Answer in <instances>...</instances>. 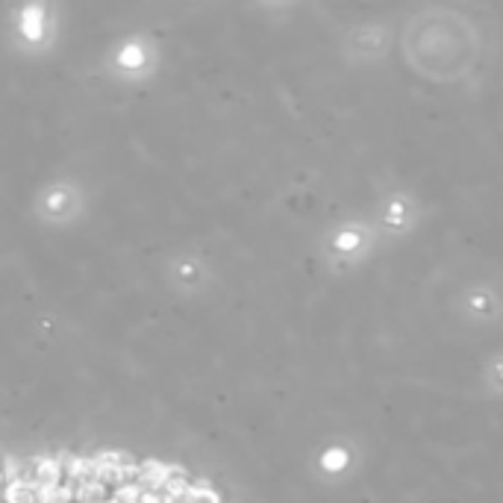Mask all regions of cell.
<instances>
[{
	"label": "cell",
	"mask_w": 503,
	"mask_h": 503,
	"mask_svg": "<svg viewBox=\"0 0 503 503\" xmlns=\"http://www.w3.org/2000/svg\"><path fill=\"white\" fill-rule=\"evenodd\" d=\"M106 494V486L101 480H88L74 489V503H101Z\"/></svg>",
	"instance_id": "obj_5"
},
{
	"label": "cell",
	"mask_w": 503,
	"mask_h": 503,
	"mask_svg": "<svg viewBox=\"0 0 503 503\" xmlns=\"http://www.w3.org/2000/svg\"><path fill=\"white\" fill-rule=\"evenodd\" d=\"M168 477H171V468L156 462V459H148V462H141L138 465V477H136V486L141 492H162L165 483H168Z\"/></svg>",
	"instance_id": "obj_1"
},
{
	"label": "cell",
	"mask_w": 503,
	"mask_h": 503,
	"mask_svg": "<svg viewBox=\"0 0 503 503\" xmlns=\"http://www.w3.org/2000/svg\"><path fill=\"white\" fill-rule=\"evenodd\" d=\"M24 33H27L30 39H39V33H41V9H30L27 15H24Z\"/></svg>",
	"instance_id": "obj_9"
},
{
	"label": "cell",
	"mask_w": 503,
	"mask_h": 503,
	"mask_svg": "<svg viewBox=\"0 0 503 503\" xmlns=\"http://www.w3.org/2000/svg\"><path fill=\"white\" fill-rule=\"evenodd\" d=\"M59 480H62V465H59L56 459L39 457V459H36V471H33V486H36V492H39V489H54V486H59Z\"/></svg>",
	"instance_id": "obj_2"
},
{
	"label": "cell",
	"mask_w": 503,
	"mask_h": 503,
	"mask_svg": "<svg viewBox=\"0 0 503 503\" xmlns=\"http://www.w3.org/2000/svg\"><path fill=\"white\" fill-rule=\"evenodd\" d=\"M62 474L71 477L74 483H88V480H98V471H94V462L91 459H83V457H68L65 465H62Z\"/></svg>",
	"instance_id": "obj_3"
},
{
	"label": "cell",
	"mask_w": 503,
	"mask_h": 503,
	"mask_svg": "<svg viewBox=\"0 0 503 503\" xmlns=\"http://www.w3.org/2000/svg\"><path fill=\"white\" fill-rule=\"evenodd\" d=\"M0 480H4V471H0Z\"/></svg>",
	"instance_id": "obj_12"
},
{
	"label": "cell",
	"mask_w": 503,
	"mask_h": 503,
	"mask_svg": "<svg viewBox=\"0 0 503 503\" xmlns=\"http://www.w3.org/2000/svg\"><path fill=\"white\" fill-rule=\"evenodd\" d=\"M39 503H74V489L71 486L39 489Z\"/></svg>",
	"instance_id": "obj_6"
},
{
	"label": "cell",
	"mask_w": 503,
	"mask_h": 503,
	"mask_svg": "<svg viewBox=\"0 0 503 503\" xmlns=\"http://www.w3.org/2000/svg\"><path fill=\"white\" fill-rule=\"evenodd\" d=\"M101 503H118V500H115V497H103Z\"/></svg>",
	"instance_id": "obj_11"
},
{
	"label": "cell",
	"mask_w": 503,
	"mask_h": 503,
	"mask_svg": "<svg viewBox=\"0 0 503 503\" xmlns=\"http://www.w3.org/2000/svg\"><path fill=\"white\" fill-rule=\"evenodd\" d=\"M141 59H145V56H141L138 47H127V51L121 54V62H124V65H141Z\"/></svg>",
	"instance_id": "obj_10"
},
{
	"label": "cell",
	"mask_w": 503,
	"mask_h": 503,
	"mask_svg": "<svg viewBox=\"0 0 503 503\" xmlns=\"http://www.w3.org/2000/svg\"><path fill=\"white\" fill-rule=\"evenodd\" d=\"M183 503H221V500H218V494H215L212 489H206V486H198V489L188 486Z\"/></svg>",
	"instance_id": "obj_7"
},
{
	"label": "cell",
	"mask_w": 503,
	"mask_h": 503,
	"mask_svg": "<svg viewBox=\"0 0 503 503\" xmlns=\"http://www.w3.org/2000/svg\"><path fill=\"white\" fill-rule=\"evenodd\" d=\"M115 500H118V503H141V489H138L136 483L118 486V489H115Z\"/></svg>",
	"instance_id": "obj_8"
},
{
	"label": "cell",
	"mask_w": 503,
	"mask_h": 503,
	"mask_svg": "<svg viewBox=\"0 0 503 503\" xmlns=\"http://www.w3.org/2000/svg\"><path fill=\"white\" fill-rule=\"evenodd\" d=\"M4 500H6V503H39V492H36L33 483L18 480V483H9V486H6Z\"/></svg>",
	"instance_id": "obj_4"
}]
</instances>
